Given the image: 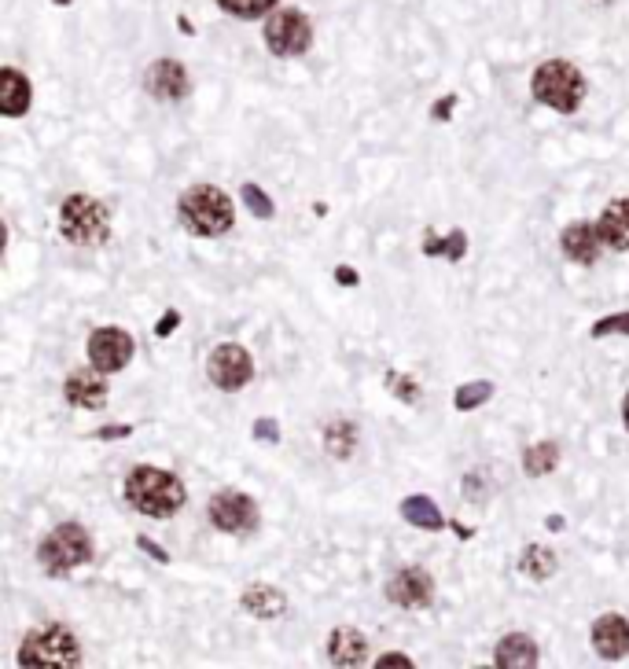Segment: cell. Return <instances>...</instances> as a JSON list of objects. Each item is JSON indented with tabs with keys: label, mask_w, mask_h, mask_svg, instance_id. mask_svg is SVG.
I'll list each match as a JSON object with an SVG mask.
<instances>
[{
	"label": "cell",
	"mask_w": 629,
	"mask_h": 669,
	"mask_svg": "<svg viewBox=\"0 0 629 669\" xmlns=\"http://www.w3.org/2000/svg\"><path fill=\"white\" fill-rule=\"evenodd\" d=\"M126 500L129 508L148 515V519H170L184 508V482L173 471H162V467L140 464L126 475Z\"/></svg>",
	"instance_id": "obj_1"
},
{
	"label": "cell",
	"mask_w": 629,
	"mask_h": 669,
	"mask_svg": "<svg viewBox=\"0 0 629 669\" xmlns=\"http://www.w3.org/2000/svg\"><path fill=\"white\" fill-rule=\"evenodd\" d=\"M177 217H181V225L192 232V236H203V239H214V236H225L232 225H236V206L232 199L221 188L214 184H195L188 192L181 195V203H177Z\"/></svg>",
	"instance_id": "obj_2"
},
{
	"label": "cell",
	"mask_w": 629,
	"mask_h": 669,
	"mask_svg": "<svg viewBox=\"0 0 629 669\" xmlns=\"http://www.w3.org/2000/svg\"><path fill=\"white\" fill-rule=\"evenodd\" d=\"M19 666L74 669L81 666V644L67 625H37L19 644Z\"/></svg>",
	"instance_id": "obj_3"
},
{
	"label": "cell",
	"mask_w": 629,
	"mask_h": 669,
	"mask_svg": "<svg viewBox=\"0 0 629 669\" xmlns=\"http://www.w3.org/2000/svg\"><path fill=\"white\" fill-rule=\"evenodd\" d=\"M59 236L74 247H100L111 236V210L92 195H70L59 206Z\"/></svg>",
	"instance_id": "obj_4"
},
{
	"label": "cell",
	"mask_w": 629,
	"mask_h": 669,
	"mask_svg": "<svg viewBox=\"0 0 629 669\" xmlns=\"http://www.w3.org/2000/svg\"><path fill=\"white\" fill-rule=\"evenodd\" d=\"M534 100L545 103L549 111L574 114L585 100V78L582 70L567 59H549L534 70Z\"/></svg>",
	"instance_id": "obj_5"
},
{
	"label": "cell",
	"mask_w": 629,
	"mask_h": 669,
	"mask_svg": "<svg viewBox=\"0 0 629 669\" xmlns=\"http://www.w3.org/2000/svg\"><path fill=\"white\" fill-rule=\"evenodd\" d=\"M92 559V537L81 530L78 522H63L37 545V563L48 578H63L74 567H85Z\"/></svg>",
	"instance_id": "obj_6"
},
{
	"label": "cell",
	"mask_w": 629,
	"mask_h": 669,
	"mask_svg": "<svg viewBox=\"0 0 629 669\" xmlns=\"http://www.w3.org/2000/svg\"><path fill=\"white\" fill-rule=\"evenodd\" d=\"M265 45H269V52L280 59L306 56L309 45H313V23H309L302 12H295V8L273 12L269 15V23H265Z\"/></svg>",
	"instance_id": "obj_7"
},
{
	"label": "cell",
	"mask_w": 629,
	"mask_h": 669,
	"mask_svg": "<svg viewBox=\"0 0 629 669\" xmlns=\"http://www.w3.org/2000/svg\"><path fill=\"white\" fill-rule=\"evenodd\" d=\"M210 522L218 526L221 533H229V537H251L258 530V504H254L247 493L240 489H221L218 497L210 500Z\"/></svg>",
	"instance_id": "obj_8"
},
{
	"label": "cell",
	"mask_w": 629,
	"mask_h": 669,
	"mask_svg": "<svg viewBox=\"0 0 629 669\" xmlns=\"http://www.w3.org/2000/svg\"><path fill=\"white\" fill-rule=\"evenodd\" d=\"M206 375H210V383L218 386V390H243L254 379L251 353L243 350L240 342H225V346H218V350L210 353Z\"/></svg>",
	"instance_id": "obj_9"
},
{
	"label": "cell",
	"mask_w": 629,
	"mask_h": 669,
	"mask_svg": "<svg viewBox=\"0 0 629 669\" xmlns=\"http://www.w3.org/2000/svg\"><path fill=\"white\" fill-rule=\"evenodd\" d=\"M89 364L92 368H100L103 375L111 372H122L129 361H133V335L126 328H96L89 335Z\"/></svg>",
	"instance_id": "obj_10"
},
{
	"label": "cell",
	"mask_w": 629,
	"mask_h": 669,
	"mask_svg": "<svg viewBox=\"0 0 629 669\" xmlns=\"http://www.w3.org/2000/svg\"><path fill=\"white\" fill-rule=\"evenodd\" d=\"M387 600L394 607H405V611L431 607V600H435V578L424 567H401L387 581Z\"/></svg>",
	"instance_id": "obj_11"
},
{
	"label": "cell",
	"mask_w": 629,
	"mask_h": 669,
	"mask_svg": "<svg viewBox=\"0 0 629 669\" xmlns=\"http://www.w3.org/2000/svg\"><path fill=\"white\" fill-rule=\"evenodd\" d=\"M144 89L162 103H177L192 92V81H188V70L177 59H155L144 74Z\"/></svg>",
	"instance_id": "obj_12"
},
{
	"label": "cell",
	"mask_w": 629,
	"mask_h": 669,
	"mask_svg": "<svg viewBox=\"0 0 629 669\" xmlns=\"http://www.w3.org/2000/svg\"><path fill=\"white\" fill-rule=\"evenodd\" d=\"M63 394H67V401L74 405V409H103L107 405V383H103V372L100 368H78V372L67 375V383H63Z\"/></svg>",
	"instance_id": "obj_13"
},
{
	"label": "cell",
	"mask_w": 629,
	"mask_h": 669,
	"mask_svg": "<svg viewBox=\"0 0 629 669\" xmlns=\"http://www.w3.org/2000/svg\"><path fill=\"white\" fill-rule=\"evenodd\" d=\"M593 647L604 662H618L629 655V618L622 614H600L593 622Z\"/></svg>",
	"instance_id": "obj_14"
},
{
	"label": "cell",
	"mask_w": 629,
	"mask_h": 669,
	"mask_svg": "<svg viewBox=\"0 0 629 669\" xmlns=\"http://www.w3.org/2000/svg\"><path fill=\"white\" fill-rule=\"evenodd\" d=\"M560 247L563 254L578 265H593L600 258V250H604V239H600V228L589 225V221H574V225L563 228L560 236Z\"/></svg>",
	"instance_id": "obj_15"
},
{
	"label": "cell",
	"mask_w": 629,
	"mask_h": 669,
	"mask_svg": "<svg viewBox=\"0 0 629 669\" xmlns=\"http://www.w3.org/2000/svg\"><path fill=\"white\" fill-rule=\"evenodd\" d=\"M30 100H34V89H30V78L23 70H0V114L4 118H23L30 111Z\"/></svg>",
	"instance_id": "obj_16"
},
{
	"label": "cell",
	"mask_w": 629,
	"mask_h": 669,
	"mask_svg": "<svg viewBox=\"0 0 629 669\" xmlns=\"http://www.w3.org/2000/svg\"><path fill=\"white\" fill-rule=\"evenodd\" d=\"M596 228H600L604 247L629 254V199H615V203H607L604 214H600V221H596Z\"/></svg>",
	"instance_id": "obj_17"
},
{
	"label": "cell",
	"mask_w": 629,
	"mask_h": 669,
	"mask_svg": "<svg viewBox=\"0 0 629 669\" xmlns=\"http://www.w3.org/2000/svg\"><path fill=\"white\" fill-rule=\"evenodd\" d=\"M493 662L504 669H534L538 666V644L527 633L504 636L501 644L493 647Z\"/></svg>",
	"instance_id": "obj_18"
},
{
	"label": "cell",
	"mask_w": 629,
	"mask_h": 669,
	"mask_svg": "<svg viewBox=\"0 0 629 669\" xmlns=\"http://www.w3.org/2000/svg\"><path fill=\"white\" fill-rule=\"evenodd\" d=\"M328 658H332V666H361L368 658V640L350 625H339L328 640Z\"/></svg>",
	"instance_id": "obj_19"
},
{
	"label": "cell",
	"mask_w": 629,
	"mask_h": 669,
	"mask_svg": "<svg viewBox=\"0 0 629 669\" xmlns=\"http://www.w3.org/2000/svg\"><path fill=\"white\" fill-rule=\"evenodd\" d=\"M243 611L254 614V618H280L287 611V596L273 585H251L243 592Z\"/></svg>",
	"instance_id": "obj_20"
},
{
	"label": "cell",
	"mask_w": 629,
	"mask_h": 669,
	"mask_svg": "<svg viewBox=\"0 0 629 669\" xmlns=\"http://www.w3.org/2000/svg\"><path fill=\"white\" fill-rule=\"evenodd\" d=\"M401 519L409 526H420V530H442L446 526V515L438 511L431 497H405L401 500Z\"/></svg>",
	"instance_id": "obj_21"
},
{
	"label": "cell",
	"mask_w": 629,
	"mask_h": 669,
	"mask_svg": "<svg viewBox=\"0 0 629 669\" xmlns=\"http://www.w3.org/2000/svg\"><path fill=\"white\" fill-rule=\"evenodd\" d=\"M324 449L335 456V460H350L357 449V423L350 420H332L324 427Z\"/></svg>",
	"instance_id": "obj_22"
},
{
	"label": "cell",
	"mask_w": 629,
	"mask_h": 669,
	"mask_svg": "<svg viewBox=\"0 0 629 669\" xmlns=\"http://www.w3.org/2000/svg\"><path fill=\"white\" fill-rule=\"evenodd\" d=\"M556 467H560V445L556 442H538L523 453V471H527L530 478H545L552 475Z\"/></svg>",
	"instance_id": "obj_23"
},
{
	"label": "cell",
	"mask_w": 629,
	"mask_h": 669,
	"mask_svg": "<svg viewBox=\"0 0 629 669\" xmlns=\"http://www.w3.org/2000/svg\"><path fill=\"white\" fill-rule=\"evenodd\" d=\"M556 552L552 548H541V545H530L523 556H519V570L527 574V578H534V581H549L552 574H556Z\"/></svg>",
	"instance_id": "obj_24"
},
{
	"label": "cell",
	"mask_w": 629,
	"mask_h": 669,
	"mask_svg": "<svg viewBox=\"0 0 629 669\" xmlns=\"http://www.w3.org/2000/svg\"><path fill=\"white\" fill-rule=\"evenodd\" d=\"M424 254H427V258L464 261V254H468V236H464V228H453V232H449L446 239L427 236V239H424Z\"/></svg>",
	"instance_id": "obj_25"
},
{
	"label": "cell",
	"mask_w": 629,
	"mask_h": 669,
	"mask_svg": "<svg viewBox=\"0 0 629 669\" xmlns=\"http://www.w3.org/2000/svg\"><path fill=\"white\" fill-rule=\"evenodd\" d=\"M493 397V383L490 379H475V383H464L457 390V397H453V405H457L460 412H471L479 409V405H486Z\"/></svg>",
	"instance_id": "obj_26"
},
{
	"label": "cell",
	"mask_w": 629,
	"mask_h": 669,
	"mask_svg": "<svg viewBox=\"0 0 629 669\" xmlns=\"http://www.w3.org/2000/svg\"><path fill=\"white\" fill-rule=\"evenodd\" d=\"M218 8L236 19H262L276 8V0H218Z\"/></svg>",
	"instance_id": "obj_27"
},
{
	"label": "cell",
	"mask_w": 629,
	"mask_h": 669,
	"mask_svg": "<svg viewBox=\"0 0 629 669\" xmlns=\"http://www.w3.org/2000/svg\"><path fill=\"white\" fill-rule=\"evenodd\" d=\"M240 195H243V203H247V210H251L254 217H262V221H269V217L276 214V206H273V199L258 188V184H243L240 188Z\"/></svg>",
	"instance_id": "obj_28"
},
{
	"label": "cell",
	"mask_w": 629,
	"mask_h": 669,
	"mask_svg": "<svg viewBox=\"0 0 629 669\" xmlns=\"http://www.w3.org/2000/svg\"><path fill=\"white\" fill-rule=\"evenodd\" d=\"M593 339H607V335H629V313H611V317H600L589 331Z\"/></svg>",
	"instance_id": "obj_29"
},
{
	"label": "cell",
	"mask_w": 629,
	"mask_h": 669,
	"mask_svg": "<svg viewBox=\"0 0 629 669\" xmlns=\"http://www.w3.org/2000/svg\"><path fill=\"white\" fill-rule=\"evenodd\" d=\"M387 383L394 386V390H398V397H401V401H405V405H412V401L420 397V386L409 383V379H401L398 372H390V375H387Z\"/></svg>",
	"instance_id": "obj_30"
},
{
	"label": "cell",
	"mask_w": 629,
	"mask_h": 669,
	"mask_svg": "<svg viewBox=\"0 0 629 669\" xmlns=\"http://www.w3.org/2000/svg\"><path fill=\"white\" fill-rule=\"evenodd\" d=\"M254 438H258V442H269V445L280 442V427H276V420H258V423H254Z\"/></svg>",
	"instance_id": "obj_31"
},
{
	"label": "cell",
	"mask_w": 629,
	"mask_h": 669,
	"mask_svg": "<svg viewBox=\"0 0 629 669\" xmlns=\"http://www.w3.org/2000/svg\"><path fill=\"white\" fill-rule=\"evenodd\" d=\"M137 548H140V552H144V556H151V559H155V563H162V567L170 563V552H166V548H159V545H155L151 537H137Z\"/></svg>",
	"instance_id": "obj_32"
},
{
	"label": "cell",
	"mask_w": 629,
	"mask_h": 669,
	"mask_svg": "<svg viewBox=\"0 0 629 669\" xmlns=\"http://www.w3.org/2000/svg\"><path fill=\"white\" fill-rule=\"evenodd\" d=\"M177 324H181V313H177V309H166V313H162V320L155 324V335H159V339H166V335H170Z\"/></svg>",
	"instance_id": "obj_33"
},
{
	"label": "cell",
	"mask_w": 629,
	"mask_h": 669,
	"mask_svg": "<svg viewBox=\"0 0 629 669\" xmlns=\"http://www.w3.org/2000/svg\"><path fill=\"white\" fill-rule=\"evenodd\" d=\"M129 434H133V423H122V427H103V431H96V438L115 442V438H129Z\"/></svg>",
	"instance_id": "obj_34"
},
{
	"label": "cell",
	"mask_w": 629,
	"mask_h": 669,
	"mask_svg": "<svg viewBox=\"0 0 629 669\" xmlns=\"http://www.w3.org/2000/svg\"><path fill=\"white\" fill-rule=\"evenodd\" d=\"M376 666H379V669H383V666H401V669H412V658H405V655H401V651H390V655H383V658H379Z\"/></svg>",
	"instance_id": "obj_35"
},
{
	"label": "cell",
	"mask_w": 629,
	"mask_h": 669,
	"mask_svg": "<svg viewBox=\"0 0 629 669\" xmlns=\"http://www.w3.org/2000/svg\"><path fill=\"white\" fill-rule=\"evenodd\" d=\"M335 280H339L343 287H354L357 284V269H350V265H339V269H335Z\"/></svg>",
	"instance_id": "obj_36"
},
{
	"label": "cell",
	"mask_w": 629,
	"mask_h": 669,
	"mask_svg": "<svg viewBox=\"0 0 629 669\" xmlns=\"http://www.w3.org/2000/svg\"><path fill=\"white\" fill-rule=\"evenodd\" d=\"M453 100H457V96H446V103H435V118H449V111H453Z\"/></svg>",
	"instance_id": "obj_37"
},
{
	"label": "cell",
	"mask_w": 629,
	"mask_h": 669,
	"mask_svg": "<svg viewBox=\"0 0 629 669\" xmlns=\"http://www.w3.org/2000/svg\"><path fill=\"white\" fill-rule=\"evenodd\" d=\"M545 526H549V530H563V519H560V515H549V519H545Z\"/></svg>",
	"instance_id": "obj_38"
},
{
	"label": "cell",
	"mask_w": 629,
	"mask_h": 669,
	"mask_svg": "<svg viewBox=\"0 0 629 669\" xmlns=\"http://www.w3.org/2000/svg\"><path fill=\"white\" fill-rule=\"evenodd\" d=\"M622 423H626V431H629V394H626V401H622Z\"/></svg>",
	"instance_id": "obj_39"
},
{
	"label": "cell",
	"mask_w": 629,
	"mask_h": 669,
	"mask_svg": "<svg viewBox=\"0 0 629 669\" xmlns=\"http://www.w3.org/2000/svg\"><path fill=\"white\" fill-rule=\"evenodd\" d=\"M59 4H67V0H59Z\"/></svg>",
	"instance_id": "obj_40"
}]
</instances>
